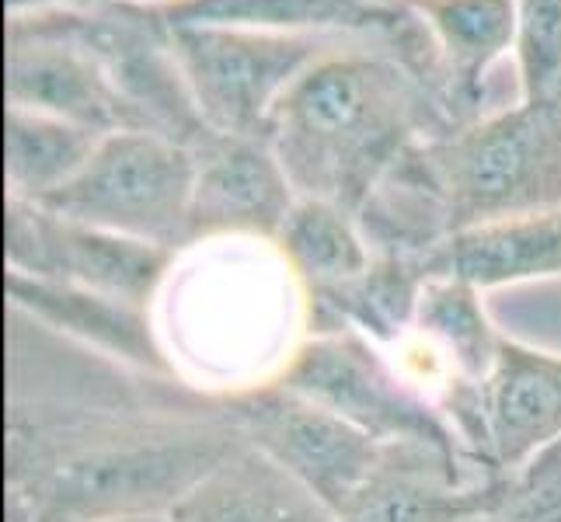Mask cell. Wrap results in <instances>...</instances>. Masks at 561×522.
<instances>
[{"label": "cell", "mask_w": 561, "mask_h": 522, "mask_svg": "<svg viewBox=\"0 0 561 522\" xmlns=\"http://www.w3.org/2000/svg\"><path fill=\"white\" fill-rule=\"evenodd\" d=\"M499 480L485 463L433 442H387L335 522H463L495 512Z\"/></svg>", "instance_id": "30bf717a"}, {"label": "cell", "mask_w": 561, "mask_h": 522, "mask_svg": "<svg viewBox=\"0 0 561 522\" xmlns=\"http://www.w3.org/2000/svg\"><path fill=\"white\" fill-rule=\"evenodd\" d=\"M492 515L502 522H561V439L516 474H502Z\"/></svg>", "instance_id": "7402d4cb"}, {"label": "cell", "mask_w": 561, "mask_h": 522, "mask_svg": "<svg viewBox=\"0 0 561 522\" xmlns=\"http://www.w3.org/2000/svg\"><path fill=\"white\" fill-rule=\"evenodd\" d=\"M99 522H179L175 515H123V519H99Z\"/></svg>", "instance_id": "cb8c5ba5"}, {"label": "cell", "mask_w": 561, "mask_h": 522, "mask_svg": "<svg viewBox=\"0 0 561 522\" xmlns=\"http://www.w3.org/2000/svg\"><path fill=\"white\" fill-rule=\"evenodd\" d=\"M179 522H335V512L251 442L175 509Z\"/></svg>", "instance_id": "e0dca14e"}, {"label": "cell", "mask_w": 561, "mask_h": 522, "mask_svg": "<svg viewBox=\"0 0 561 522\" xmlns=\"http://www.w3.org/2000/svg\"><path fill=\"white\" fill-rule=\"evenodd\" d=\"M108 132L56 115L8 105L4 112V199L43 202L81 171Z\"/></svg>", "instance_id": "d6986e66"}, {"label": "cell", "mask_w": 561, "mask_h": 522, "mask_svg": "<svg viewBox=\"0 0 561 522\" xmlns=\"http://www.w3.org/2000/svg\"><path fill=\"white\" fill-rule=\"evenodd\" d=\"M447 230L561 206V91L516 102L409 150Z\"/></svg>", "instance_id": "3957f363"}, {"label": "cell", "mask_w": 561, "mask_h": 522, "mask_svg": "<svg viewBox=\"0 0 561 522\" xmlns=\"http://www.w3.org/2000/svg\"><path fill=\"white\" fill-rule=\"evenodd\" d=\"M345 43L353 35L171 28V46L206 126L259 140L286 88Z\"/></svg>", "instance_id": "5b68a950"}, {"label": "cell", "mask_w": 561, "mask_h": 522, "mask_svg": "<svg viewBox=\"0 0 561 522\" xmlns=\"http://www.w3.org/2000/svg\"><path fill=\"white\" fill-rule=\"evenodd\" d=\"M244 442L227 397L150 380L129 404H8V522L175 515Z\"/></svg>", "instance_id": "6da1fadb"}, {"label": "cell", "mask_w": 561, "mask_h": 522, "mask_svg": "<svg viewBox=\"0 0 561 522\" xmlns=\"http://www.w3.org/2000/svg\"><path fill=\"white\" fill-rule=\"evenodd\" d=\"M430 28L443 88H447L450 126H471L485 119L489 105V70L516 43V0H404Z\"/></svg>", "instance_id": "9a60e30c"}, {"label": "cell", "mask_w": 561, "mask_h": 522, "mask_svg": "<svg viewBox=\"0 0 561 522\" xmlns=\"http://www.w3.org/2000/svg\"><path fill=\"white\" fill-rule=\"evenodd\" d=\"M447 132L436 94L383 43L353 38L286 88L265 143L297 196L359 212L404 153Z\"/></svg>", "instance_id": "7a4b0ae2"}, {"label": "cell", "mask_w": 561, "mask_h": 522, "mask_svg": "<svg viewBox=\"0 0 561 522\" xmlns=\"http://www.w3.org/2000/svg\"><path fill=\"white\" fill-rule=\"evenodd\" d=\"M463 522H502V519L492 515V512H481V515H471V519H463Z\"/></svg>", "instance_id": "d4e9b609"}, {"label": "cell", "mask_w": 561, "mask_h": 522, "mask_svg": "<svg viewBox=\"0 0 561 522\" xmlns=\"http://www.w3.org/2000/svg\"><path fill=\"white\" fill-rule=\"evenodd\" d=\"M46 25L77 38L102 63L133 119L147 132L196 147L209 126L179 67L171 28L150 0H108L94 8H38Z\"/></svg>", "instance_id": "52a82bcc"}, {"label": "cell", "mask_w": 561, "mask_h": 522, "mask_svg": "<svg viewBox=\"0 0 561 522\" xmlns=\"http://www.w3.org/2000/svg\"><path fill=\"white\" fill-rule=\"evenodd\" d=\"M8 14L18 11H38V8H94V4H108V0H4Z\"/></svg>", "instance_id": "603a6c76"}, {"label": "cell", "mask_w": 561, "mask_h": 522, "mask_svg": "<svg viewBox=\"0 0 561 522\" xmlns=\"http://www.w3.org/2000/svg\"><path fill=\"white\" fill-rule=\"evenodd\" d=\"M192 192H196L192 147L161 132L119 129L108 132L91 161L38 206L182 255L188 251Z\"/></svg>", "instance_id": "277c9868"}, {"label": "cell", "mask_w": 561, "mask_h": 522, "mask_svg": "<svg viewBox=\"0 0 561 522\" xmlns=\"http://www.w3.org/2000/svg\"><path fill=\"white\" fill-rule=\"evenodd\" d=\"M4 98L8 105L56 115L99 132L140 129L102 63L77 38L46 25L35 11L8 14Z\"/></svg>", "instance_id": "8fae6325"}, {"label": "cell", "mask_w": 561, "mask_h": 522, "mask_svg": "<svg viewBox=\"0 0 561 522\" xmlns=\"http://www.w3.org/2000/svg\"><path fill=\"white\" fill-rule=\"evenodd\" d=\"M307 300L335 293L370 272L374 247L366 241L356 212L324 199H297L273 241Z\"/></svg>", "instance_id": "ac0fdd59"}, {"label": "cell", "mask_w": 561, "mask_h": 522, "mask_svg": "<svg viewBox=\"0 0 561 522\" xmlns=\"http://www.w3.org/2000/svg\"><path fill=\"white\" fill-rule=\"evenodd\" d=\"M516 84L519 102L561 91V0H516Z\"/></svg>", "instance_id": "44dd1931"}, {"label": "cell", "mask_w": 561, "mask_h": 522, "mask_svg": "<svg viewBox=\"0 0 561 522\" xmlns=\"http://www.w3.org/2000/svg\"><path fill=\"white\" fill-rule=\"evenodd\" d=\"M4 289L14 314H25L28 321L77 341L88 352L119 362L144 380H179L150 306H137L99 293V289L11 272V268L4 276Z\"/></svg>", "instance_id": "4fadbf2b"}, {"label": "cell", "mask_w": 561, "mask_h": 522, "mask_svg": "<svg viewBox=\"0 0 561 522\" xmlns=\"http://www.w3.org/2000/svg\"><path fill=\"white\" fill-rule=\"evenodd\" d=\"M192 153H196V192H192L188 247L224 237L273 244L300 199L273 147L259 137H230L209 129Z\"/></svg>", "instance_id": "7c38bea8"}, {"label": "cell", "mask_w": 561, "mask_h": 522, "mask_svg": "<svg viewBox=\"0 0 561 522\" xmlns=\"http://www.w3.org/2000/svg\"><path fill=\"white\" fill-rule=\"evenodd\" d=\"M279 383L300 397L321 404L353 429L387 442H433L468 453L454 425L398 373L380 345L350 327L311 332L279 373ZM471 456V453H468Z\"/></svg>", "instance_id": "8992f818"}, {"label": "cell", "mask_w": 561, "mask_h": 522, "mask_svg": "<svg viewBox=\"0 0 561 522\" xmlns=\"http://www.w3.org/2000/svg\"><path fill=\"white\" fill-rule=\"evenodd\" d=\"M430 276H454L481 293L561 279V206L457 230L430 255Z\"/></svg>", "instance_id": "2e32d148"}, {"label": "cell", "mask_w": 561, "mask_h": 522, "mask_svg": "<svg viewBox=\"0 0 561 522\" xmlns=\"http://www.w3.org/2000/svg\"><path fill=\"white\" fill-rule=\"evenodd\" d=\"M485 463L516 474L561 439V356L502 335L495 366L481 386Z\"/></svg>", "instance_id": "5bb4252c"}, {"label": "cell", "mask_w": 561, "mask_h": 522, "mask_svg": "<svg viewBox=\"0 0 561 522\" xmlns=\"http://www.w3.org/2000/svg\"><path fill=\"white\" fill-rule=\"evenodd\" d=\"M485 293L454 276H433L422 286L409 332L422 338L443 366L468 386H485L502 332L485 311Z\"/></svg>", "instance_id": "ffe728a7"}, {"label": "cell", "mask_w": 561, "mask_h": 522, "mask_svg": "<svg viewBox=\"0 0 561 522\" xmlns=\"http://www.w3.org/2000/svg\"><path fill=\"white\" fill-rule=\"evenodd\" d=\"M4 262L11 272L99 289L153 311L179 255L67 220L38 202L4 199Z\"/></svg>", "instance_id": "ba28073f"}, {"label": "cell", "mask_w": 561, "mask_h": 522, "mask_svg": "<svg viewBox=\"0 0 561 522\" xmlns=\"http://www.w3.org/2000/svg\"><path fill=\"white\" fill-rule=\"evenodd\" d=\"M244 442L265 453L328 509L339 512L377 463L380 442L279 380L227 397Z\"/></svg>", "instance_id": "9c48e42d"}]
</instances>
